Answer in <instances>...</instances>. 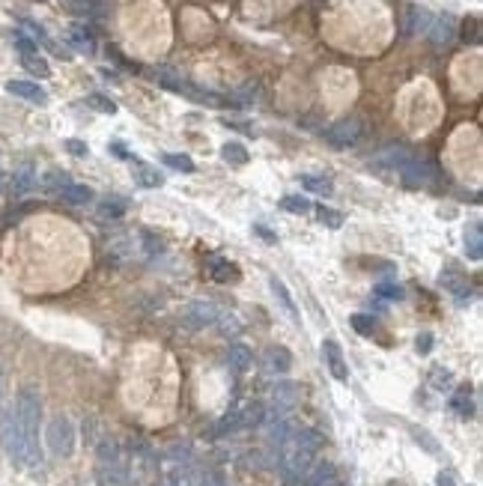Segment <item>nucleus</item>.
Wrapping results in <instances>:
<instances>
[{
  "label": "nucleus",
  "mask_w": 483,
  "mask_h": 486,
  "mask_svg": "<svg viewBox=\"0 0 483 486\" xmlns=\"http://www.w3.org/2000/svg\"><path fill=\"white\" fill-rule=\"evenodd\" d=\"M161 161L168 164V167H173V171H179V173H194V161L185 156V153H168V156H161Z\"/></svg>",
  "instance_id": "nucleus-39"
},
{
  "label": "nucleus",
  "mask_w": 483,
  "mask_h": 486,
  "mask_svg": "<svg viewBox=\"0 0 483 486\" xmlns=\"http://www.w3.org/2000/svg\"><path fill=\"white\" fill-rule=\"evenodd\" d=\"M316 218H320V224H325L328 230H340V227H343V221H346V218H343L340 212L328 209V206H320V209H316Z\"/></svg>",
  "instance_id": "nucleus-40"
},
{
  "label": "nucleus",
  "mask_w": 483,
  "mask_h": 486,
  "mask_svg": "<svg viewBox=\"0 0 483 486\" xmlns=\"http://www.w3.org/2000/svg\"><path fill=\"white\" fill-rule=\"evenodd\" d=\"M263 367H265V373H272V376L290 373V367H293L290 349L287 346H269L265 349V355H263Z\"/></svg>",
  "instance_id": "nucleus-13"
},
{
  "label": "nucleus",
  "mask_w": 483,
  "mask_h": 486,
  "mask_svg": "<svg viewBox=\"0 0 483 486\" xmlns=\"http://www.w3.org/2000/svg\"><path fill=\"white\" fill-rule=\"evenodd\" d=\"M15 415H19L21 435H24V465L36 468L42 462V447H39V421H42V400L33 388H21L15 397Z\"/></svg>",
  "instance_id": "nucleus-2"
},
{
  "label": "nucleus",
  "mask_w": 483,
  "mask_h": 486,
  "mask_svg": "<svg viewBox=\"0 0 483 486\" xmlns=\"http://www.w3.org/2000/svg\"><path fill=\"white\" fill-rule=\"evenodd\" d=\"M439 283L442 287L451 293L454 298H457V305L459 308H465V305H472V298H474V290L469 287V280H465L462 275H454V272H444L442 278H439Z\"/></svg>",
  "instance_id": "nucleus-14"
},
{
  "label": "nucleus",
  "mask_w": 483,
  "mask_h": 486,
  "mask_svg": "<svg viewBox=\"0 0 483 486\" xmlns=\"http://www.w3.org/2000/svg\"><path fill=\"white\" fill-rule=\"evenodd\" d=\"M87 105H90V108H96L98 113H116V105L111 102L108 96H98V93H93V96L87 98Z\"/></svg>",
  "instance_id": "nucleus-44"
},
{
  "label": "nucleus",
  "mask_w": 483,
  "mask_h": 486,
  "mask_svg": "<svg viewBox=\"0 0 483 486\" xmlns=\"http://www.w3.org/2000/svg\"><path fill=\"white\" fill-rule=\"evenodd\" d=\"M60 197H63L69 206H87L90 200H93V188L81 186V182H69V186L60 191Z\"/></svg>",
  "instance_id": "nucleus-21"
},
{
  "label": "nucleus",
  "mask_w": 483,
  "mask_h": 486,
  "mask_svg": "<svg viewBox=\"0 0 483 486\" xmlns=\"http://www.w3.org/2000/svg\"><path fill=\"white\" fill-rule=\"evenodd\" d=\"M269 290L275 293L278 305L284 308V313L293 316V320H298V308H295V301H293V295H290V290H287V283L280 280V278H269Z\"/></svg>",
  "instance_id": "nucleus-20"
},
{
  "label": "nucleus",
  "mask_w": 483,
  "mask_h": 486,
  "mask_svg": "<svg viewBox=\"0 0 483 486\" xmlns=\"http://www.w3.org/2000/svg\"><path fill=\"white\" fill-rule=\"evenodd\" d=\"M415 346H418V352H421V355H427V352L432 349V334H429V331L418 334V340H415Z\"/></svg>",
  "instance_id": "nucleus-48"
},
{
  "label": "nucleus",
  "mask_w": 483,
  "mask_h": 486,
  "mask_svg": "<svg viewBox=\"0 0 483 486\" xmlns=\"http://www.w3.org/2000/svg\"><path fill=\"white\" fill-rule=\"evenodd\" d=\"M236 430H242V427H239V409L227 412L221 421L215 424V435H227V432H236Z\"/></svg>",
  "instance_id": "nucleus-43"
},
{
  "label": "nucleus",
  "mask_w": 483,
  "mask_h": 486,
  "mask_svg": "<svg viewBox=\"0 0 483 486\" xmlns=\"http://www.w3.org/2000/svg\"><path fill=\"white\" fill-rule=\"evenodd\" d=\"M415 156H412V149L409 146H403V143H397V146H385V149H379L376 153V158H373V164L379 167V171H403V164H409Z\"/></svg>",
  "instance_id": "nucleus-9"
},
{
  "label": "nucleus",
  "mask_w": 483,
  "mask_h": 486,
  "mask_svg": "<svg viewBox=\"0 0 483 486\" xmlns=\"http://www.w3.org/2000/svg\"><path fill=\"white\" fill-rule=\"evenodd\" d=\"M429 21H432V15L427 9L409 6V12H406V33H427Z\"/></svg>",
  "instance_id": "nucleus-28"
},
{
  "label": "nucleus",
  "mask_w": 483,
  "mask_h": 486,
  "mask_svg": "<svg viewBox=\"0 0 483 486\" xmlns=\"http://www.w3.org/2000/svg\"><path fill=\"white\" fill-rule=\"evenodd\" d=\"M0 442H4V450L24 465V435H21V424H19V415L15 409H6L0 415Z\"/></svg>",
  "instance_id": "nucleus-6"
},
{
  "label": "nucleus",
  "mask_w": 483,
  "mask_h": 486,
  "mask_svg": "<svg viewBox=\"0 0 483 486\" xmlns=\"http://www.w3.org/2000/svg\"><path fill=\"white\" fill-rule=\"evenodd\" d=\"M400 176H403V182L409 188H421V186H429L432 176H436V171H432V164H427L421 158H412L409 164H403Z\"/></svg>",
  "instance_id": "nucleus-12"
},
{
  "label": "nucleus",
  "mask_w": 483,
  "mask_h": 486,
  "mask_svg": "<svg viewBox=\"0 0 483 486\" xmlns=\"http://www.w3.org/2000/svg\"><path fill=\"white\" fill-rule=\"evenodd\" d=\"M227 364H230V370L245 373L248 367L254 364V352H251V346H245V343H230V349H227Z\"/></svg>",
  "instance_id": "nucleus-19"
},
{
  "label": "nucleus",
  "mask_w": 483,
  "mask_h": 486,
  "mask_svg": "<svg viewBox=\"0 0 483 486\" xmlns=\"http://www.w3.org/2000/svg\"><path fill=\"white\" fill-rule=\"evenodd\" d=\"M265 421V406L263 403H248L239 409V427L242 430H251V427H260Z\"/></svg>",
  "instance_id": "nucleus-25"
},
{
  "label": "nucleus",
  "mask_w": 483,
  "mask_h": 486,
  "mask_svg": "<svg viewBox=\"0 0 483 486\" xmlns=\"http://www.w3.org/2000/svg\"><path fill=\"white\" fill-rule=\"evenodd\" d=\"M36 186H39V173H36V167H33L30 161H24V164L15 167V173H12V194H15V197L30 194Z\"/></svg>",
  "instance_id": "nucleus-15"
},
{
  "label": "nucleus",
  "mask_w": 483,
  "mask_h": 486,
  "mask_svg": "<svg viewBox=\"0 0 483 486\" xmlns=\"http://www.w3.org/2000/svg\"><path fill=\"white\" fill-rule=\"evenodd\" d=\"M0 388H4V376H0Z\"/></svg>",
  "instance_id": "nucleus-53"
},
{
  "label": "nucleus",
  "mask_w": 483,
  "mask_h": 486,
  "mask_svg": "<svg viewBox=\"0 0 483 486\" xmlns=\"http://www.w3.org/2000/svg\"><path fill=\"white\" fill-rule=\"evenodd\" d=\"M218 313H221V308L215 305V301H209V298H194V301H188V305L179 310V320H182V325H185L188 331H197V328L215 325Z\"/></svg>",
  "instance_id": "nucleus-5"
},
{
  "label": "nucleus",
  "mask_w": 483,
  "mask_h": 486,
  "mask_svg": "<svg viewBox=\"0 0 483 486\" xmlns=\"http://www.w3.org/2000/svg\"><path fill=\"white\" fill-rule=\"evenodd\" d=\"M302 188H307V191H313V194H322V197H328L331 191H335V186H331V179L328 176H302Z\"/></svg>",
  "instance_id": "nucleus-34"
},
{
  "label": "nucleus",
  "mask_w": 483,
  "mask_h": 486,
  "mask_svg": "<svg viewBox=\"0 0 483 486\" xmlns=\"http://www.w3.org/2000/svg\"><path fill=\"white\" fill-rule=\"evenodd\" d=\"M322 361L328 367V373L335 376L337 382H346L349 379V367H346V358H343V349L337 340H322Z\"/></svg>",
  "instance_id": "nucleus-11"
},
{
  "label": "nucleus",
  "mask_w": 483,
  "mask_h": 486,
  "mask_svg": "<svg viewBox=\"0 0 483 486\" xmlns=\"http://www.w3.org/2000/svg\"><path fill=\"white\" fill-rule=\"evenodd\" d=\"M221 156H224V161H227V164H236V167L248 164V149H245L242 143H236V141L224 143V146H221Z\"/></svg>",
  "instance_id": "nucleus-31"
},
{
  "label": "nucleus",
  "mask_w": 483,
  "mask_h": 486,
  "mask_svg": "<svg viewBox=\"0 0 483 486\" xmlns=\"http://www.w3.org/2000/svg\"><path fill=\"white\" fill-rule=\"evenodd\" d=\"M322 447V435L316 430H295L287 435V442L280 445V468H284V477L290 483L302 480L307 475V468L313 465L316 454Z\"/></svg>",
  "instance_id": "nucleus-1"
},
{
  "label": "nucleus",
  "mask_w": 483,
  "mask_h": 486,
  "mask_svg": "<svg viewBox=\"0 0 483 486\" xmlns=\"http://www.w3.org/2000/svg\"><path fill=\"white\" fill-rule=\"evenodd\" d=\"M436 486H457V483H454V477L447 475V472H439V477H436Z\"/></svg>",
  "instance_id": "nucleus-50"
},
{
  "label": "nucleus",
  "mask_w": 483,
  "mask_h": 486,
  "mask_svg": "<svg viewBox=\"0 0 483 486\" xmlns=\"http://www.w3.org/2000/svg\"><path fill=\"white\" fill-rule=\"evenodd\" d=\"M373 293H376L379 298H388V301H400V298H403V287H400V283H391V280L376 283Z\"/></svg>",
  "instance_id": "nucleus-42"
},
{
  "label": "nucleus",
  "mask_w": 483,
  "mask_h": 486,
  "mask_svg": "<svg viewBox=\"0 0 483 486\" xmlns=\"http://www.w3.org/2000/svg\"><path fill=\"white\" fill-rule=\"evenodd\" d=\"M361 135H364V123L358 120V116H343V120H337L325 131V141L331 146H337V149H349V146H355L361 141Z\"/></svg>",
  "instance_id": "nucleus-7"
},
{
  "label": "nucleus",
  "mask_w": 483,
  "mask_h": 486,
  "mask_svg": "<svg viewBox=\"0 0 483 486\" xmlns=\"http://www.w3.org/2000/svg\"><path fill=\"white\" fill-rule=\"evenodd\" d=\"M69 42H72V48H78L81 54H93V51H96L93 33H90L84 24H72V27H69Z\"/></svg>",
  "instance_id": "nucleus-22"
},
{
  "label": "nucleus",
  "mask_w": 483,
  "mask_h": 486,
  "mask_svg": "<svg viewBox=\"0 0 483 486\" xmlns=\"http://www.w3.org/2000/svg\"><path fill=\"white\" fill-rule=\"evenodd\" d=\"M462 245H465V254H469V260L477 263V260L483 257V233H480V224H472L469 230H465Z\"/></svg>",
  "instance_id": "nucleus-24"
},
{
  "label": "nucleus",
  "mask_w": 483,
  "mask_h": 486,
  "mask_svg": "<svg viewBox=\"0 0 483 486\" xmlns=\"http://www.w3.org/2000/svg\"><path fill=\"white\" fill-rule=\"evenodd\" d=\"M451 409H454V415H459V417H472V415H474L472 388H459V391L451 397Z\"/></svg>",
  "instance_id": "nucleus-27"
},
{
  "label": "nucleus",
  "mask_w": 483,
  "mask_h": 486,
  "mask_svg": "<svg viewBox=\"0 0 483 486\" xmlns=\"http://www.w3.org/2000/svg\"><path fill=\"white\" fill-rule=\"evenodd\" d=\"M45 445L60 460L72 457V450H75V424L66 415H54L51 421H48V430H45Z\"/></svg>",
  "instance_id": "nucleus-4"
},
{
  "label": "nucleus",
  "mask_w": 483,
  "mask_h": 486,
  "mask_svg": "<svg viewBox=\"0 0 483 486\" xmlns=\"http://www.w3.org/2000/svg\"><path fill=\"white\" fill-rule=\"evenodd\" d=\"M6 188V173H0V191Z\"/></svg>",
  "instance_id": "nucleus-52"
},
{
  "label": "nucleus",
  "mask_w": 483,
  "mask_h": 486,
  "mask_svg": "<svg viewBox=\"0 0 483 486\" xmlns=\"http://www.w3.org/2000/svg\"><path fill=\"white\" fill-rule=\"evenodd\" d=\"M298 397H302V388H298L295 382H290V379L275 382V385H272V391H269L272 415H287V412L298 403Z\"/></svg>",
  "instance_id": "nucleus-8"
},
{
  "label": "nucleus",
  "mask_w": 483,
  "mask_h": 486,
  "mask_svg": "<svg viewBox=\"0 0 483 486\" xmlns=\"http://www.w3.org/2000/svg\"><path fill=\"white\" fill-rule=\"evenodd\" d=\"M254 233H257V236H260V239H265V242H275V236H272V233H269V227H263V224H257V227H254Z\"/></svg>",
  "instance_id": "nucleus-49"
},
{
  "label": "nucleus",
  "mask_w": 483,
  "mask_h": 486,
  "mask_svg": "<svg viewBox=\"0 0 483 486\" xmlns=\"http://www.w3.org/2000/svg\"><path fill=\"white\" fill-rule=\"evenodd\" d=\"M427 36L436 48L451 45L454 36H457V19L454 15H436V19L429 21V27H427Z\"/></svg>",
  "instance_id": "nucleus-10"
},
{
  "label": "nucleus",
  "mask_w": 483,
  "mask_h": 486,
  "mask_svg": "<svg viewBox=\"0 0 483 486\" xmlns=\"http://www.w3.org/2000/svg\"><path fill=\"white\" fill-rule=\"evenodd\" d=\"M143 245H146V250H149V257H158L161 250H164V245L153 236V233H143Z\"/></svg>",
  "instance_id": "nucleus-46"
},
{
  "label": "nucleus",
  "mask_w": 483,
  "mask_h": 486,
  "mask_svg": "<svg viewBox=\"0 0 483 486\" xmlns=\"http://www.w3.org/2000/svg\"><path fill=\"white\" fill-rule=\"evenodd\" d=\"M126 197H105L98 203V218H123L126 215Z\"/></svg>",
  "instance_id": "nucleus-30"
},
{
  "label": "nucleus",
  "mask_w": 483,
  "mask_h": 486,
  "mask_svg": "<svg viewBox=\"0 0 483 486\" xmlns=\"http://www.w3.org/2000/svg\"><path fill=\"white\" fill-rule=\"evenodd\" d=\"M21 66H24L30 75H36V78H48V75H51V66H48L45 57H39V54H27V57H21Z\"/></svg>",
  "instance_id": "nucleus-36"
},
{
  "label": "nucleus",
  "mask_w": 483,
  "mask_h": 486,
  "mask_svg": "<svg viewBox=\"0 0 483 486\" xmlns=\"http://www.w3.org/2000/svg\"><path fill=\"white\" fill-rule=\"evenodd\" d=\"M257 96H260V83L257 81H248V83H242L236 93H233V98H236L239 105H251Z\"/></svg>",
  "instance_id": "nucleus-41"
},
{
  "label": "nucleus",
  "mask_w": 483,
  "mask_h": 486,
  "mask_svg": "<svg viewBox=\"0 0 483 486\" xmlns=\"http://www.w3.org/2000/svg\"><path fill=\"white\" fill-rule=\"evenodd\" d=\"M135 182H141L143 188H161L164 186V176L156 171V167H149V164H135Z\"/></svg>",
  "instance_id": "nucleus-26"
},
{
  "label": "nucleus",
  "mask_w": 483,
  "mask_h": 486,
  "mask_svg": "<svg viewBox=\"0 0 483 486\" xmlns=\"http://www.w3.org/2000/svg\"><path fill=\"white\" fill-rule=\"evenodd\" d=\"M280 209L290 212V215H307L310 212V200L302 197V194H287L280 200Z\"/></svg>",
  "instance_id": "nucleus-32"
},
{
  "label": "nucleus",
  "mask_w": 483,
  "mask_h": 486,
  "mask_svg": "<svg viewBox=\"0 0 483 486\" xmlns=\"http://www.w3.org/2000/svg\"><path fill=\"white\" fill-rule=\"evenodd\" d=\"M429 385L436 391H451L454 388V373L447 367H432L429 370Z\"/></svg>",
  "instance_id": "nucleus-33"
},
{
  "label": "nucleus",
  "mask_w": 483,
  "mask_h": 486,
  "mask_svg": "<svg viewBox=\"0 0 483 486\" xmlns=\"http://www.w3.org/2000/svg\"><path fill=\"white\" fill-rule=\"evenodd\" d=\"M66 149H69V153H72V156H78V158H84V156L90 153V149H87V143H84V141H66Z\"/></svg>",
  "instance_id": "nucleus-47"
},
{
  "label": "nucleus",
  "mask_w": 483,
  "mask_h": 486,
  "mask_svg": "<svg viewBox=\"0 0 483 486\" xmlns=\"http://www.w3.org/2000/svg\"><path fill=\"white\" fill-rule=\"evenodd\" d=\"M66 186H69V176H66L63 171H48L45 179H42V188L51 191V194H60Z\"/></svg>",
  "instance_id": "nucleus-38"
},
{
  "label": "nucleus",
  "mask_w": 483,
  "mask_h": 486,
  "mask_svg": "<svg viewBox=\"0 0 483 486\" xmlns=\"http://www.w3.org/2000/svg\"><path fill=\"white\" fill-rule=\"evenodd\" d=\"M15 48L21 51V57H27V54H39V51H36V42L27 39V36H21V33L15 36Z\"/></svg>",
  "instance_id": "nucleus-45"
},
{
  "label": "nucleus",
  "mask_w": 483,
  "mask_h": 486,
  "mask_svg": "<svg viewBox=\"0 0 483 486\" xmlns=\"http://www.w3.org/2000/svg\"><path fill=\"white\" fill-rule=\"evenodd\" d=\"M349 325H352L355 334H361V338H370L373 328H376V320L370 313H352V316H349Z\"/></svg>",
  "instance_id": "nucleus-37"
},
{
  "label": "nucleus",
  "mask_w": 483,
  "mask_h": 486,
  "mask_svg": "<svg viewBox=\"0 0 483 486\" xmlns=\"http://www.w3.org/2000/svg\"><path fill=\"white\" fill-rule=\"evenodd\" d=\"M337 483V472L331 462H316L307 468V475L302 477V486H335Z\"/></svg>",
  "instance_id": "nucleus-17"
},
{
  "label": "nucleus",
  "mask_w": 483,
  "mask_h": 486,
  "mask_svg": "<svg viewBox=\"0 0 483 486\" xmlns=\"http://www.w3.org/2000/svg\"><path fill=\"white\" fill-rule=\"evenodd\" d=\"M111 149H113V153L120 156V158H128V153H126V146H123V143H111Z\"/></svg>",
  "instance_id": "nucleus-51"
},
{
  "label": "nucleus",
  "mask_w": 483,
  "mask_h": 486,
  "mask_svg": "<svg viewBox=\"0 0 483 486\" xmlns=\"http://www.w3.org/2000/svg\"><path fill=\"white\" fill-rule=\"evenodd\" d=\"M72 9L81 15H90V19H105L108 15L105 0H72Z\"/></svg>",
  "instance_id": "nucleus-29"
},
{
  "label": "nucleus",
  "mask_w": 483,
  "mask_h": 486,
  "mask_svg": "<svg viewBox=\"0 0 483 486\" xmlns=\"http://www.w3.org/2000/svg\"><path fill=\"white\" fill-rule=\"evenodd\" d=\"M6 90L12 96H19V98H27V102H33V105H45L48 102V93L39 87L36 81H6Z\"/></svg>",
  "instance_id": "nucleus-16"
},
{
  "label": "nucleus",
  "mask_w": 483,
  "mask_h": 486,
  "mask_svg": "<svg viewBox=\"0 0 483 486\" xmlns=\"http://www.w3.org/2000/svg\"><path fill=\"white\" fill-rule=\"evenodd\" d=\"M161 486H197L188 465H171L161 477Z\"/></svg>",
  "instance_id": "nucleus-23"
},
{
  "label": "nucleus",
  "mask_w": 483,
  "mask_h": 486,
  "mask_svg": "<svg viewBox=\"0 0 483 486\" xmlns=\"http://www.w3.org/2000/svg\"><path fill=\"white\" fill-rule=\"evenodd\" d=\"M209 272H212V278L218 280V283H236V280L242 278L239 265L230 263V260H221V257H212V260H209Z\"/></svg>",
  "instance_id": "nucleus-18"
},
{
  "label": "nucleus",
  "mask_w": 483,
  "mask_h": 486,
  "mask_svg": "<svg viewBox=\"0 0 483 486\" xmlns=\"http://www.w3.org/2000/svg\"><path fill=\"white\" fill-rule=\"evenodd\" d=\"M215 323H218V331L224 334V338H233V334H239V331H242V320H239L236 313H230V310H221V313H218V320H215Z\"/></svg>",
  "instance_id": "nucleus-35"
},
{
  "label": "nucleus",
  "mask_w": 483,
  "mask_h": 486,
  "mask_svg": "<svg viewBox=\"0 0 483 486\" xmlns=\"http://www.w3.org/2000/svg\"><path fill=\"white\" fill-rule=\"evenodd\" d=\"M335 486H337V483H335Z\"/></svg>",
  "instance_id": "nucleus-54"
},
{
  "label": "nucleus",
  "mask_w": 483,
  "mask_h": 486,
  "mask_svg": "<svg viewBox=\"0 0 483 486\" xmlns=\"http://www.w3.org/2000/svg\"><path fill=\"white\" fill-rule=\"evenodd\" d=\"M98 480L105 486H120L128 480L126 472V460H123V450L113 439H102L98 442V468H96Z\"/></svg>",
  "instance_id": "nucleus-3"
}]
</instances>
